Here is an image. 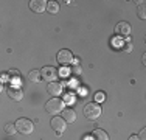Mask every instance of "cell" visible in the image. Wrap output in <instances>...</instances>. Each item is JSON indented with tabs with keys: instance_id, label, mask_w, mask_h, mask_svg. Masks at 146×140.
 <instances>
[{
	"instance_id": "cell-1",
	"label": "cell",
	"mask_w": 146,
	"mask_h": 140,
	"mask_svg": "<svg viewBox=\"0 0 146 140\" xmlns=\"http://www.w3.org/2000/svg\"><path fill=\"white\" fill-rule=\"evenodd\" d=\"M64 109H65L64 101L59 100V97H53L50 101H47V104H45V111H47L48 114H51V115H56Z\"/></svg>"
},
{
	"instance_id": "cell-7",
	"label": "cell",
	"mask_w": 146,
	"mask_h": 140,
	"mask_svg": "<svg viewBox=\"0 0 146 140\" xmlns=\"http://www.w3.org/2000/svg\"><path fill=\"white\" fill-rule=\"evenodd\" d=\"M6 93H8V97L14 101H20L23 98V90L17 86H9L8 90H6Z\"/></svg>"
},
{
	"instance_id": "cell-8",
	"label": "cell",
	"mask_w": 146,
	"mask_h": 140,
	"mask_svg": "<svg viewBox=\"0 0 146 140\" xmlns=\"http://www.w3.org/2000/svg\"><path fill=\"white\" fill-rule=\"evenodd\" d=\"M47 5H48V2H45V0H31L30 9L34 13H44L47 9Z\"/></svg>"
},
{
	"instance_id": "cell-10",
	"label": "cell",
	"mask_w": 146,
	"mask_h": 140,
	"mask_svg": "<svg viewBox=\"0 0 146 140\" xmlns=\"http://www.w3.org/2000/svg\"><path fill=\"white\" fill-rule=\"evenodd\" d=\"M115 31L120 36H127V34L131 33V25L127 22H118L117 27H115Z\"/></svg>"
},
{
	"instance_id": "cell-21",
	"label": "cell",
	"mask_w": 146,
	"mask_h": 140,
	"mask_svg": "<svg viewBox=\"0 0 146 140\" xmlns=\"http://www.w3.org/2000/svg\"><path fill=\"white\" fill-rule=\"evenodd\" d=\"M129 140H140V137H138V135H135V134H132L131 137H129Z\"/></svg>"
},
{
	"instance_id": "cell-4",
	"label": "cell",
	"mask_w": 146,
	"mask_h": 140,
	"mask_svg": "<svg viewBox=\"0 0 146 140\" xmlns=\"http://www.w3.org/2000/svg\"><path fill=\"white\" fill-rule=\"evenodd\" d=\"M40 73H42V79H45V81H48V83H53L58 76V70L54 67H51V65H45V67L40 70Z\"/></svg>"
},
{
	"instance_id": "cell-9",
	"label": "cell",
	"mask_w": 146,
	"mask_h": 140,
	"mask_svg": "<svg viewBox=\"0 0 146 140\" xmlns=\"http://www.w3.org/2000/svg\"><path fill=\"white\" fill-rule=\"evenodd\" d=\"M47 90H48V93H50V95H53V97H59V95L62 93V86H61L59 83H56V81L48 83Z\"/></svg>"
},
{
	"instance_id": "cell-2",
	"label": "cell",
	"mask_w": 146,
	"mask_h": 140,
	"mask_svg": "<svg viewBox=\"0 0 146 140\" xmlns=\"http://www.w3.org/2000/svg\"><path fill=\"white\" fill-rule=\"evenodd\" d=\"M84 117L87 120H96V118L101 115V107H100L98 103H89L84 106Z\"/></svg>"
},
{
	"instance_id": "cell-12",
	"label": "cell",
	"mask_w": 146,
	"mask_h": 140,
	"mask_svg": "<svg viewBox=\"0 0 146 140\" xmlns=\"http://www.w3.org/2000/svg\"><path fill=\"white\" fill-rule=\"evenodd\" d=\"M92 139L93 140H109V135L103 131V129H95L92 132Z\"/></svg>"
},
{
	"instance_id": "cell-22",
	"label": "cell",
	"mask_w": 146,
	"mask_h": 140,
	"mask_svg": "<svg viewBox=\"0 0 146 140\" xmlns=\"http://www.w3.org/2000/svg\"><path fill=\"white\" fill-rule=\"evenodd\" d=\"M141 62H143V65H146V51L143 53V56H141Z\"/></svg>"
},
{
	"instance_id": "cell-19",
	"label": "cell",
	"mask_w": 146,
	"mask_h": 140,
	"mask_svg": "<svg viewBox=\"0 0 146 140\" xmlns=\"http://www.w3.org/2000/svg\"><path fill=\"white\" fill-rule=\"evenodd\" d=\"M103 100H104V93L103 92H100V93L95 95V101H103Z\"/></svg>"
},
{
	"instance_id": "cell-13",
	"label": "cell",
	"mask_w": 146,
	"mask_h": 140,
	"mask_svg": "<svg viewBox=\"0 0 146 140\" xmlns=\"http://www.w3.org/2000/svg\"><path fill=\"white\" fill-rule=\"evenodd\" d=\"M28 79L31 83H37V81H40L42 79V73H40V70H31V72L28 73Z\"/></svg>"
},
{
	"instance_id": "cell-3",
	"label": "cell",
	"mask_w": 146,
	"mask_h": 140,
	"mask_svg": "<svg viewBox=\"0 0 146 140\" xmlns=\"http://www.w3.org/2000/svg\"><path fill=\"white\" fill-rule=\"evenodd\" d=\"M16 128H17V131L20 132V134H31L33 132V129H34V126L33 123L28 120V118H19V120L16 121Z\"/></svg>"
},
{
	"instance_id": "cell-23",
	"label": "cell",
	"mask_w": 146,
	"mask_h": 140,
	"mask_svg": "<svg viewBox=\"0 0 146 140\" xmlns=\"http://www.w3.org/2000/svg\"><path fill=\"white\" fill-rule=\"evenodd\" d=\"M145 42H146V36H145Z\"/></svg>"
},
{
	"instance_id": "cell-5",
	"label": "cell",
	"mask_w": 146,
	"mask_h": 140,
	"mask_svg": "<svg viewBox=\"0 0 146 140\" xmlns=\"http://www.w3.org/2000/svg\"><path fill=\"white\" fill-rule=\"evenodd\" d=\"M65 123H67V121L62 117H53L50 121V126L53 128V131L56 132V134H62V132L65 131Z\"/></svg>"
},
{
	"instance_id": "cell-20",
	"label": "cell",
	"mask_w": 146,
	"mask_h": 140,
	"mask_svg": "<svg viewBox=\"0 0 146 140\" xmlns=\"http://www.w3.org/2000/svg\"><path fill=\"white\" fill-rule=\"evenodd\" d=\"M138 137H140V140H146V128H143L140 131V135H138Z\"/></svg>"
},
{
	"instance_id": "cell-15",
	"label": "cell",
	"mask_w": 146,
	"mask_h": 140,
	"mask_svg": "<svg viewBox=\"0 0 146 140\" xmlns=\"http://www.w3.org/2000/svg\"><path fill=\"white\" fill-rule=\"evenodd\" d=\"M47 11L50 13V14H58L59 13V3L58 2H48Z\"/></svg>"
},
{
	"instance_id": "cell-18",
	"label": "cell",
	"mask_w": 146,
	"mask_h": 140,
	"mask_svg": "<svg viewBox=\"0 0 146 140\" xmlns=\"http://www.w3.org/2000/svg\"><path fill=\"white\" fill-rule=\"evenodd\" d=\"M72 73H73V75H79V73H81V67H79V65H73V67H72Z\"/></svg>"
},
{
	"instance_id": "cell-11",
	"label": "cell",
	"mask_w": 146,
	"mask_h": 140,
	"mask_svg": "<svg viewBox=\"0 0 146 140\" xmlns=\"http://www.w3.org/2000/svg\"><path fill=\"white\" fill-rule=\"evenodd\" d=\"M62 118H64L67 123H73L76 120V114L73 109H64L62 111Z\"/></svg>"
},
{
	"instance_id": "cell-6",
	"label": "cell",
	"mask_w": 146,
	"mask_h": 140,
	"mask_svg": "<svg viewBox=\"0 0 146 140\" xmlns=\"http://www.w3.org/2000/svg\"><path fill=\"white\" fill-rule=\"evenodd\" d=\"M56 59H58L59 64H62V65L72 64V61H73V53H72L70 50H65V48H64V50H59Z\"/></svg>"
},
{
	"instance_id": "cell-14",
	"label": "cell",
	"mask_w": 146,
	"mask_h": 140,
	"mask_svg": "<svg viewBox=\"0 0 146 140\" xmlns=\"http://www.w3.org/2000/svg\"><path fill=\"white\" fill-rule=\"evenodd\" d=\"M137 16L140 17L141 20H146V3H138L137 6Z\"/></svg>"
},
{
	"instance_id": "cell-16",
	"label": "cell",
	"mask_w": 146,
	"mask_h": 140,
	"mask_svg": "<svg viewBox=\"0 0 146 140\" xmlns=\"http://www.w3.org/2000/svg\"><path fill=\"white\" fill-rule=\"evenodd\" d=\"M16 131H17L16 125H13V123H6V125H5V132H6V134L13 135V134H14Z\"/></svg>"
},
{
	"instance_id": "cell-17",
	"label": "cell",
	"mask_w": 146,
	"mask_h": 140,
	"mask_svg": "<svg viewBox=\"0 0 146 140\" xmlns=\"http://www.w3.org/2000/svg\"><path fill=\"white\" fill-rule=\"evenodd\" d=\"M132 48H134V47H132V44H131V42H124V45L121 47V50H123V51H126V53H131V51H132Z\"/></svg>"
}]
</instances>
